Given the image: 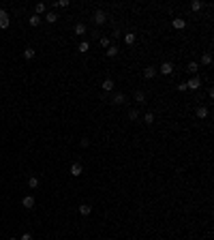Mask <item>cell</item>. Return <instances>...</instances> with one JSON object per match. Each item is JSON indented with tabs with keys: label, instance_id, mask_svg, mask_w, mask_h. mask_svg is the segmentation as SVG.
Returning a JSON list of instances; mask_svg holds the SVG:
<instances>
[{
	"label": "cell",
	"instance_id": "cell-1",
	"mask_svg": "<svg viewBox=\"0 0 214 240\" xmlns=\"http://www.w3.org/2000/svg\"><path fill=\"white\" fill-rule=\"evenodd\" d=\"M199 88H201V77H197V75L190 82H186V90H199Z\"/></svg>",
	"mask_w": 214,
	"mask_h": 240
},
{
	"label": "cell",
	"instance_id": "cell-2",
	"mask_svg": "<svg viewBox=\"0 0 214 240\" xmlns=\"http://www.w3.org/2000/svg\"><path fill=\"white\" fill-rule=\"evenodd\" d=\"M111 103H114V105H124V103H126V95H124V92H116L114 99H111Z\"/></svg>",
	"mask_w": 214,
	"mask_h": 240
},
{
	"label": "cell",
	"instance_id": "cell-3",
	"mask_svg": "<svg viewBox=\"0 0 214 240\" xmlns=\"http://www.w3.org/2000/svg\"><path fill=\"white\" fill-rule=\"evenodd\" d=\"M114 79H111V77H107V79H103V84H101V88H103V92H111V90H114Z\"/></svg>",
	"mask_w": 214,
	"mask_h": 240
},
{
	"label": "cell",
	"instance_id": "cell-4",
	"mask_svg": "<svg viewBox=\"0 0 214 240\" xmlns=\"http://www.w3.org/2000/svg\"><path fill=\"white\" fill-rule=\"evenodd\" d=\"M92 19H94V24H99V26H101V24H105V22H107V15H105V11H96Z\"/></svg>",
	"mask_w": 214,
	"mask_h": 240
},
{
	"label": "cell",
	"instance_id": "cell-5",
	"mask_svg": "<svg viewBox=\"0 0 214 240\" xmlns=\"http://www.w3.org/2000/svg\"><path fill=\"white\" fill-rule=\"evenodd\" d=\"M156 73H158L156 67H146V69H143V77H146V79H152Z\"/></svg>",
	"mask_w": 214,
	"mask_h": 240
},
{
	"label": "cell",
	"instance_id": "cell-6",
	"mask_svg": "<svg viewBox=\"0 0 214 240\" xmlns=\"http://www.w3.org/2000/svg\"><path fill=\"white\" fill-rule=\"evenodd\" d=\"M158 71L163 73V75H171V73H174V64H171V62H163Z\"/></svg>",
	"mask_w": 214,
	"mask_h": 240
},
{
	"label": "cell",
	"instance_id": "cell-7",
	"mask_svg": "<svg viewBox=\"0 0 214 240\" xmlns=\"http://www.w3.org/2000/svg\"><path fill=\"white\" fill-rule=\"evenodd\" d=\"M22 206H24V208H28V210H30V208H35V197H32V195H26L24 199H22Z\"/></svg>",
	"mask_w": 214,
	"mask_h": 240
},
{
	"label": "cell",
	"instance_id": "cell-8",
	"mask_svg": "<svg viewBox=\"0 0 214 240\" xmlns=\"http://www.w3.org/2000/svg\"><path fill=\"white\" fill-rule=\"evenodd\" d=\"M171 24H174V28H176V30H182V28H186V19H182V17H176Z\"/></svg>",
	"mask_w": 214,
	"mask_h": 240
},
{
	"label": "cell",
	"instance_id": "cell-9",
	"mask_svg": "<svg viewBox=\"0 0 214 240\" xmlns=\"http://www.w3.org/2000/svg\"><path fill=\"white\" fill-rule=\"evenodd\" d=\"M118 52H120V49H118V45H109L105 54H107V58H116V56H118Z\"/></svg>",
	"mask_w": 214,
	"mask_h": 240
},
{
	"label": "cell",
	"instance_id": "cell-10",
	"mask_svg": "<svg viewBox=\"0 0 214 240\" xmlns=\"http://www.w3.org/2000/svg\"><path fill=\"white\" fill-rule=\"evenodd\" d=\"M82 172H83L82 163H73V165H71V174H73V176H82Z\"/></svg>",
	"mask_w": 214,
	"mask_h": 240
},
{
	"label": "cell",
	"instance_id": "cell-11",
	"mask_svg": "<svg viewBox=\"0 0 214 240\" xmlns=\"http://www.w3.org/2000/svg\"><path fill=\"white\" fill-rule=\"evenodd\" d=\"M90 212H92V206H88V204H82V206H79V215H82V216H88Z\"/></svg>",
	"mask_w": 214,
	"mask_h": 240
},
{
	"label": "cell",
	"instance_id": "cell-12",
	"mask_svg": "<svg viewBox=\"0 0 214 240\" xmlns=\"http://www.w3.org/2000/svg\"><path fill=\"white\" fill-rule=\"evenodd\" d=\"M195 114H197V118H208V107H203V105H199Z\"/></svg>",
	"mask_w": 214,
	"mask_h": 240
},
{
	"label": "cell",
	"instance_id": "cell-13",
	"mask_svg": "<svg viewBox=\"0 0 214 240\" xmlns=\"http://www.w3.org/2000/svg\"><path fill=\"white\" fill-rule=\"evenodd\" d=\"M35 54H36V52H35L32 47H26V49H24V58H26V60H32V58H35Z\"/></svg>",
	"mask_w": 214,
	"mask_h": 240
},
{
	"label": "cell",
	"instance_id": "cell-14",
	"mask_svg": "<svg viewBox=\"0 0 214 240\" xmlns=\"http://www.w3.org/2000/svg\"><path fill=\"white\" fill-rule=\"evenodd\" d=\"M75 35H86V24H75Z\"/></svg>",
	"mask_w": 214,
	"mask_h": 240
},
{
	"label": "cell",
	"instance_id": "cell-15",
	"mask_svg": "<svg viewBox=\"0 0 214 240\" xmlns=\"http://www.w3.org/2000/svg\"><path fill=\"white\" fill-rule=\"evenodd\" d=\"M124 43H126V45H133V43H135V35H133V32H126V35H124Z\"/></svg>",
	"mask_w": 214,
	"mask_h": 240
},
{
	"label": "cell",
	"instance_id": "cell-16",
	"mask_svg": "<svg viewBox=\"0 0 214 240\" xmlns=\"http://www.w3.org/2000/svg\"><path fill=\"white\" fill-rule=\"evenodd\" d=\"M135 101H137V103H143V101H146V92H143V90H137V92H135Z\"/></svg>",
	"mask_w": 214,
	"mask_h": 240
},
{
	"label": "cell",
	"instance_id": "cell-17",
	"mask_svg": "<svg viewBox=\"0 0 214 240\" xmlns=\"http://www.w3.org/2000/svg\"><path fill=\"white\" fill-rule=\"evenodd\" d=\"M28 187H30V189H36V187H39V178H36V176H30V178H28Z\"/></svg>",
	"mask_w": 214,
	"mask_h": 240
},
{
	"label": "cell",
	"instance_id": "cell-18",
	"mask_svg": "<svg viewBox=\"0 0 214 240\" xmlns=\"http://www.w3.org/2000/svg\"><path fill=\"white\" fill-rule=\"evenodd\" d=\"M143 122H146V124H152V122H154V114H152V112L143 114Z\"/></svg>",
	"mask_w": 214,
	"mask_h": 240
},
{
	"label": "cell",
	"instance_id": "cell-19",
	"mask_svg": "<svg viewBox=\"0 0 214 240\" xmlns=\"http://www.w3.org/2000/svg\"><path fill=\"white\" fill-rule=\"evenodd\" d=\"M201 64L210 67V64H212V56H210V54H203V56H201Z\"/></svg>",
	"mask_w": 214,
	"mask_h": 240
},
{
	"label": "cell",
	"instance_id": "cell-20",
	"mask_svg": "<svg viewBox=\"0 0 214 240\" xmlns=\"http://www.w3.org/2000/svg\"><path fill=\"white\" fill-rule=\"evenodd\" d=\"M201 2H199V0H193V2H190V9H193V11H201Z\"/></svg>",
	"mask_w": 214,
	"mask_h": 240
},
{
	"label": "cell",
	"instance_id": "cell-21",
	"mask_svg": "<svg viewBox=\"0 0 214 240\" xmlns=\"http://www.w3.org/2000/svg\"><path fill=\"white\" fill-rule=\"evenodd\" d=\"M186 71L189 73H197L199 71V64H197V62H189V69H186Z\"/></svg>",
	"mask_w": 214,
	"mask_h": 240
},
{
	"label": "cell",
	"instance_id": "cell-22",
	"mask_svg": "<svg viewBox=\"0 0 214 240\" xmlns=\"http://www.w3.org/2000/svg\"><path fill=\"white\" fill-rule=\"evenodd\" d=\"M39 24H41V17H39V15H32V17H30V26H32V28H36Z\"/></svg>",
	"mask_w": 214,
	"mask_h": 240
},
{
	"label": "cell",
	"instance_id": "cell-23",
	"mask_svg": "<svg viewBox=\"0 0 214 240\" xmlns=\"http://www.w3.org/2000/svg\"><path fill=\"white\" fill-rule=\"evenodd\" d=\"M45 19H47L49 24H56V22H58V15H56V13H47V17H45Z\"/></svg>",
	"mask_w": 214,
	"mask_h": 240
},
{
	"label": "cell",
	"instance_id": "cell-24",
	"mask_svg": "<svg viewBox=\"0 0 214 240\" xmlns=\"http://www.w3.org/2000/svg\"><path fill=\"white\" fill-rule=\"evenodd\" d=\"M35 11H36V15H41V13H45V4H43V2H39V4L35 7Z\"/></svg>",
	"mask_w": 214,
	"mask_h": 240
},
{
	"label": "cell",
	"instance_id": "cell-25",
	"mask_svg": "<svg viewBox=\"0 0 214 240\" xmlns=\"http://www.w3.org/2000/svg\"><path fill=\"white\" fill-rule=\"evenodd\" d=\"M88 49H90V43H88V41H82V43H79V52H88Z\"/></svg>",
	"mask_w": 214,
	"mask_h": 240
},
{
	"label": "cell",
	"instance_id": "cell-26",
	"mask_svg": "<svg viewBox=\"0 0 214 240\" xmlns=\"http://www.w3.org/2000/svg\"><path fill=\"white\" fill-rule=\"evenodd\" d=\"M129 118H131V120H137V118H139V112H137V109H131V112H129Z\"/></svg>",
	"mask_w": 214,
	"mask_h": 240
},
{
	"label": "cell",
	"instance_id": "cell-27",
	"mask_svg": "<svg viewBox=\"0 0 214 240\" xmlns=\"http://www.w3.org/2000/svg\"><path fill=\"white\" fill-rule=\"evenodd\" d=\"M9 24H11V19H9V17L0 19V28H9Z\"/></svg>",
	"mask_w": 214,
	"mask_h": 240
},
{
	"label": "cell",
	"instance_id": "cell-28",
	"mask_svg": "<svg viewBox=\"0 0 214 240\" xmlns=\"http://www.w3.org/2000/svg\"><path fill=\"white\" fill-rule=\"evenodd\" d=\"M101 45H103V47H109V45H111V41H109L107 36H103V39H101Z\"/></svg>",
	"mask_w": 214,
	"mask_h": 240
},
{
	"label": "cell",
	"instance_id": "cell-29",
	"mask_svg": "<svg viewBox=\"0 0 214 240\" xmlns=\"http://www.w3.org/2000/svg\"><path fill=\"white\" fill-rule=\"evenodd\" d=\"M79 144H82V148H88V146H90V139H88V137H82Z\"/></svg>",
	"mask_w": 214,
	"mask_h": 240
},
{
	"label": "cell",
	"instance_id": "cell-30",
	"mask_svg": "<svg viewBox=\"0 0 214 240\" xmlns=\"http://www.w3.org/2000/svg\"><path fill=\"white\" fill-rule=\"evenodd\" d=\"M111 36H114V39H118V36H122V32H120V28H114V32H111Z\"/></svg>",
	"mask_w": 214,
	"mask_h": 240
},
{
	"label": "cell",
	"instance_id": "cell-31",
	"mask_svg": "<svg viewBox=\"0 0 214 240\" xmlns=\"http://www.w3.org/2000/svg\"><path fill=\"white\" fill-rule=\"evenodd\" d=\"M58 7H62V9H67V7H69V0H58Z\"/></svg>",
	"mask_w": 214,
	"mask_h": 240
},
{
	"label": "cell",
	"instance_id": "cell-32",
	"mask_svg": "<svg viewBox=\"0 0 214 240\" xmlns=\"http://www.w3.org/2000/svg\"><path fill=\"white\" fill-rule=\"evenodd\" d=\"M178 90H180V92H184V90H186V82H182V84L178 86Z\"/></svg>",
	"mask_w": 214,
	"mask_h": 240
},
{
	"label": "cell",
	"instance_id": "cell-33",
	"mask_svg": "<svg viewBox=\"0 0 214 240\" xmlns=\"http://www.w3.org/2000/svg\"><path fill=\"white\" fill-rule=\"evenodd\" d=\"M4 17H9V15H7V11H4V9H0V19H4Z\"/></svg>",
	"mask_w": 214,
	"mask_h": 240
},
{
	"label": "cell",
	"instance_id": "cell-34",
	"mask_svg": "<svg viewBox=\"0 0 214 240\" xmlns=\"http://www.w3.org/2000/svg\"><path fill=\"white\" fill-rule=\"evenodd\" d=\"M19 240H32V236H30V234H24V236H22Z\"/></svg>",
	"mask_w": 214,
	"mask_h": 240
},
{
	"label": "cell",
	"instance_id": "cell-35",
	"mask_svg": "<svg viewBox=\"0 0 214 240\" xmlns=\"http://www.w3.org/2000/svg\"><path fill=\"white\" fill-rule=\"evenodd\" d=\"M11 240H17V238H11Z\"/></svg>",
	"mask_w": 214,
	"mask_h": 240
}]
</instances>
